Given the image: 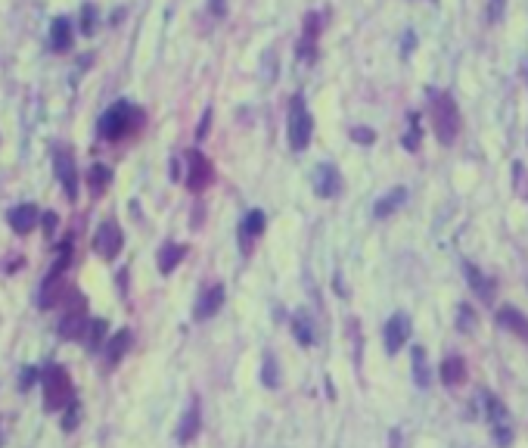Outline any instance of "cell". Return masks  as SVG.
Instances as JSON below:
<instances>
[{
  "label": "cell",
  "mask_w": 528,
  "mask_h": 448,
  "mask_svg": "<svg viewBox=\"0 0 528 448\" xmlns=\"http://www.w3.org/2000/svg\"><path fill=\"white\" fill-rule=\"evenodd\" d=\"M429 97V118H432V128H435V137L438 143H453L460 134V112H457V103H453L451 93L444 91H426Z\"/></svg>",
  "instance_id": "1"
},
{
  "label": "cell",
  "mask_w": 528,
  "mask_h": 448,
  "mask_svg": "<svg viewBox=\"0 0 528 448\" xmlns=\"http://www.w3.org/2000/svg\"><path fill=\"white\" fill-rule=\"evenodd\" d=\"M140 124H143V109H137L128 100H118L115 106H109L99 115V137L103 140H121V137H128Z\"/></svg>",
  "instance_id": "2"
},
{
  "label": "cell",
  "mask_w": 528,
  "mask_h": 448,
  "mask_svg": "<svg viewBox=\"0 0 528 448\" xmlns=\"http://www.w3.org/2000/svg\"><path fill=\"white\" fill-rule=\"evenodd\" d=\"M476 411L491 423V433H494V442L500 448H507L513 442V417H509L507 404L497 395H491L488 389H482L476 395Z\"/></svg>",
  "instance_id": "3"
},
{
  "label": "cell",
  "mask_w": 528,
  "mask_h": 448,
  "mask_svg": "<svg viewBox=\"0 0 528 448\" xmlns=\"http://www.w3.org/2000/svg\"><path fill=\"white\" fill-rule=\"evenodd\" d=\"M41 389H43V404L47 411H59V408H68L75 402V389H72V380H68V371L59 364H47L41 373Z\"/></svg>",
  "instance_id": "4"
},
{
  "label": "cell",
  "mask_w": 528,
  "mask_h": 448,
  "mask_svg": "<svg viewBox=\"0 0 528 448\" xmlns=\"http://www.w3.org/2000/svg\"><path fill=\"white\" fill-rule=\"evenodd\" d=\"M311 134H314V118H311L308 106H304L302 97H292L289 103V147L302 153L311 143Z\"/></svg>",
  "instance_id": "5"
},
{
  "label": "cell",
  "mask_w": 528,
  "mask_h": 448,
  "mask_svg": "<svg viewBox=\"0 0 528 448\" xmlns=\"http://www.w3.org/2000/svg\"><path fill=\"white\" fill-rule=\"evenodd\" d=\"M68 261H72V243L66 240L59 246V252H56V261L50 265L47 277H43L41 292H37V305H41V308H50V305L56 302V296H59V277H62V271L68 268Z\"/></svg>",
  "instance_id": "6"
},
{
  "label": "cell",
  "mask_w": 528,
  "mask_h": 448,
  "mask_svg": "<svg viewBox=\"0 0 528 448\" xmlns=\"http://www.w3.org/2000/svg\"><path fill=\"white\" fill-rule=\"evenodd\" d=\"M87 324H90V317H87L84 296H81V292H72V299H68L66 308H62L59 336H66V339H78V336L87 333Z\"/></svg>",
  "instance_id": "7"
},
{
  "label": "cell",
  "mask_w": 528,
  "mask_h": 448,
  "mask_svg": "<svg viewBox=\"0 0 528 448\" xmlns=\"http://www.w3.org/2000/svg\"><path fill=\"white\" fill-rule=\"evenodd\" d=\"M211 180H215L211 162L205 159L199 149H190V153H186V187H190L193 193H199V190H205Z\"/></svg>",
  "instance_id": "8"
},
{
  "label": "cell",
  "mask_w": 528,
  "mask_h": 448,
  "mask_svg": "<svg viewBox=\"0 0 528 448\" xmlns=\"http://www.w3.org/2000/svg\"><path fill=\"white\" fill-rule=\"evenodd\" d=\"M311 184H314V193L320 199H335L342 193V174L335 165L320 162V165L314 168V174H311Z\"/></svg>",
  "instance_id": "9"
},
{
  "label": "cell",
  "mask_w": 528,
  "mask_h": 448,
  "mask_svg": "<svg viewBox=\"0 0 528 448\" xmlns=\"http://www.w3.org/2000/svg\"><path fill=\"white\" fill-rule=\"evenodd\" d=\"M53 171H56V180L62 184V190H66V196L75 203L78 199V168H75V156L68 149H59L53 156Z\"/></svg>",
  "instance_id": "10"
},
{
  "label": "cell",
  "mask_w": 528,
  "mask_h": 448,
  "mask_svg": "<svg viewBox=\"0 0 528 448\" xmlns=\"http://www.w3.org/2000/svg\"><path fill=\"white\" fill-rule=\"evenodd\" d=\"M121 243H124V236H121V227H118L115 221H103L97 230V236H93V249H97L103 259H115V255L121 252Z\"/></svg>",
  "instance_id": "11"
},
{
  "label": "cell",
  "mask_w": 528,
  "mask_h": 448,
  "mask_svg": "<svg viewBox=\"0 0 528 448\" xmlns=\"http://www.w3.org/2000/svg\"><path fill=\"white\" fill-rule=\"evenodd\" d=\"M6 221H10V227L16 230V234H31L35 224L41 221V212H37V205H31V203H19L6 212Z\"/></svg>",
  "instance_id": "12"
},
{
  "label": "cell",
  "mask_w": 528,
  "mask_h": 448,
  "mask_svg": "<svg viewBox=\"0 0 528 448\" xmlns=\"http://www.w3.org/2000/svg\"><path fill=\"white\" fill-rule=\"evenodd\" d=\"M382 336H385V348L395 355L398 348L410 339V317L407 315H391L389 324H385V333Z\"/></svg>",
  "instance_id": "13"
},
{
  "label": "cell",
  "mask_w": 528,
  "mask_h": 448,
  "mask_svg": "<svg viewBox=\"0 0 528 448\" xmlns=\"http://www.w3.org/2000/svg\"><path fill=\"white\" fill-rule=\"evenodd\" d=\"M72 44H75V22L68 16H56L53 25H50V47L56 53H66V50H72Z\"/></svg>",
  "instance_id": "14"
},
{
  "label": "cell",
  "mask_w": 528,
  "mask_h": 448,
  "mask_svg": "<svg viewBox=\"0 0 528 448\" xmlns=\"http://www.w3.org/2000/svg\"><path fill=\"white\" fill-rule=\"evenodd\" d=\"M497 324H500L503 330H509V333H516L519 339L528 342V317L522 315L519 308H513V305H503V308L497 311Z\"/></svg>",
  "instance_id": "15"
},
{
  "label": "cell",
  "mask_w": 528,
  "mask_h": 448,
  "mask_svg": "<svg viewBox=\"0 0 528 448\" xmlns=\"http://www.w3.org/2000/svg\"><path fill=\"white\" fill-rule=\"evenodd\" d=\"M221 305H224V286L215 283V286H208V290L199 296V302H196V317H199V321H205V317L217 315V311H221Z\"/></svg>",
  "instance_id": "16"
},
{
  "label": "cell",
  "mask_w": 528,
  "mask_h": 448,
  "mask_svg": "<svg viewBox=\"0 0 528 448\" xmlns=\"http://www.w3.org/2000/svg\"><path fill=\"white\" fill-rule=\"evenodd\" d=\"M463 271H466V280H469V286L476 290V296L482 299V302H494V280H488L476 265H469V261L463 265Z\"/></svg>",
  "instance_id": "17"
},
{
  "label": "cell",
  "mask_w": 528,
  "mask_h": 448,
  "mask_svg": "<svg viewBox=\"0 0 528 448\" xmlns=\"http://www.w3.org/2000/svg\"><path fill=\"white\" fill-rule=\"evenodd\" d=\"M130 342H134V336H130V330H118L115 336H112L109 342L103 346V352H106V361L109 364H118V361L128 355V348H130Z\"/></svg>",
  "instance_id": "18"
},
{
  "label": "cell",
  "mask_w": 528,
  "mask_h": 448,
  "mask_svg": "<svg viewBox=\"0 0 528 448\" xmlns=\"http://www.w3.org/2000/svg\"><path fill=\"white\" fill-rule=\"evenodd\" d=\"M404 199H407V190H404V187H395V190H389L382 199H376V205H373V215H376V218L395 215V212L404 205Z\"/></svg>",
  "instance_id": "19"
},
{
  "label": "cell",
  "mask_w": 528,
  "mask_h": 448,
  "mask_svg": "<svg viewBox=\"0 0 528 448\" xmlns=\"http://www.w3.org/2000/svg\"><path fill=\"white\" fill-rule=\"evenodd\" d=\"M441 383L444 386L466 383V361L460 358V355H451V358L441 361Z\"/></svg>",
  "instance_id": "20"
},
{
  "label": "cell",
  "mask_w": 528,
  "mask_h": 448,
  "mask_svg": "<svg viewBox=\"0 0 528 448\" xmlns=\"http://www.w3.org/2000/svg\"><path fill=\"white\" fill-rule=\"evenodd\" d=\"M264 230V212L252 209L246 218H242V227H239V243H242V252H248V240H255V236Z\"/></svg>",
  "instance_id": "21"
},
{
  "label": "cell",
  "mask_w": 528,
  "mask_h": 448,
  "mask_svg": "<svg viewBox=\"0 0 528 448\" xmlns=\"http://www.w3.org/2000/svg\"><path fill=\"white\" fill-rule=\"evenodd\" d=\"M184 255H186L184 243H165V246L159 249V271L162 274H171L174 268L184 261Z\"/></svg>",
  "instance_id": "22"
},
{
  "label": "cell",
  "mask_w": 528,
  "mask_h": 448,
  "mask_svg": "<svg viewBox=\"0 0 528 448\" xmlns=\"http://www.w3.org/2000/svg\"><path fill=\"white\" fill-rule=\"evenodd\" d=\"M109 184H112V168L103 165V162L90 165V171H87V190H90L93 196H99V193H103Z\"/></svg>",
  "instance_id": "23"
},
{
  "label": "cell",
  "mask_w": 528,
  "mask_h": 448,
  "mask_svg": "<svg viewBox=\"0 0 528 448\" xmlns=\"http://www.w3.org/2000/svg\"><path fill=\"white\" fill-rule=\"evenodd\" d=\"M196 433H199V404L193 402L190 408H186V414H184V420H180V427H177V442H193L196 439Z\"/></svg>",
  "instance_id": "24"
},
{
  "label": "cell",
  "mask_w": 528,
  "mask_h": 448,
  "mask_svg": "<svg viewBox=\"0 0 528 448\" xmlns=\"http://www.w3.org/2000/svg\"><path fill=\"white\" fill-rule=\"evenodd\" d=\"M413 380L416 386H429V361L422 346H413Z\"/></svg>",
  "instance_id": "25"
},
{
  "label": "cell",
  "mask_w": 528,
  "mask_h": 448,
  "mask_svg": "<svg viewBox=\"0 0 528 448\" xmlns=\"http://www.w3.org/2000/svg\"><path fill=\"white\" fill-rule=\"evenodd\" d=\"M87 348L90 352H99L103 348V336H106V321H99V317H93L90 324H87Z\"/></svg>",
  "instance_id": "26"
},
{
  "label": "cell",
  "mask_w": 528,
  "mask_h": 448,
  "mask_svg": "<svg viewBox=\"0 0 528 448\" xmlns=\"http://www.w3.org/2000/svg\"><path fill=\"white\" fill-rule=\"evenodd\" d=\"M292 333H295V339L302 342V346H311V342H314V330H311L308 315H295V317H292Z\"/></svg>",
  "instance_id": "27"
},
{
  "label": "cell",
  "mask_w": 528,
  "mask_h": 448,
  "mask_svg": "<svg viewBox=\"0 0 528 448\" xmlns=\"http://www.w3.org/2000/svg\"><path fill=\"white\" fill-rule=\"evenodd\" d=\"M420 134H422V128H420V115H416V112H410V131L407 134H404V147L410 149V153H413V149H420Z\"/></svg>",
  "instance_id": "28"
},
{
  "label": "cell",
  "mask_w": 528,
  "mask_h": 448,
  "mask_svg": "<svg viewBox=\"0 0 528 448\" xmlns=\"http://www.w3.org/2000/svg\"><path fill=\"white\" fill-rule=\"evenodd\" d=\"M476 315H472V308L469 305H460L457 308V327L463 330V333H472V330H476Z\"/></svg>",
  "instance_id": "29"
},
{
  "label": "cell",
  "mask_w": 528,
  "mask_h": 448,
  "mask_svg": "<svg viewBox=\"0 0 528 448\" xmlns=\"http://www.w3.org/2000/svg\"><path fill=\"white\" fill-rule=\"evenodd\" d=\"M93 28H97V10L84 6L81 10V35H93Z\"/></svg>",
  "instance_id": "30"
},
{
  "label": "cell",
  "mask_w": 528,
  "mask_h": 448,
  "mask_svg": "<svg viewBox=\"0 0 528 448\" xmlns=\"http://www.w3.org/2000/svg\"><path fill=\"white\" fill-rule=\"evenodd\" d=\"M351 140L364 143V147H370V143H376V134H373L370 128H351Z\"/></svg>",
  "instance_id": "31"
},
{
  "label": "cell",
  "mask_w": 528,
  "mask_h": 448,
  "mask_svg": "<svg viewBox=\"0 0 528 448\" xmlns=\"http://www.w3.org/2000/svg\"><path fill=\"white\" fill-rule=\"evenodd\" d=\"M75 427H78V404H68V414L66 417H62V429H75Z\"/></svg>",
  "instance_id": "32"
},
{
  "label": "cell",
  "mask_w": 528,
  "mask_h": 448,
  "mask_svg": "<svg viewBox=\"0 0 528 448\" xmlns=\"http://www.w3.org/2000/svg\"><path fill=\"white\" fill-rule=\"evenodd\" d=\"M41 221H43V234H47V236H53L56 224H59V218H56V212H43V215H41Z\"/></svg>",
  "instance_id": "33"
},
{
  "label": "cell",
  "mask_w": 528,
  "mask_h": 448,
  "mask_svg": "<svg viewBox=\"0 0 528 448\" xmlns=\"http://www.w3.org/2000/svg\"><path fill=\"white\" fill-rule=\"evenodd\" d=\"M264 383L267 386H277V373H273V358H271V355L264 358Z\"/></svg>",
  "instance_id": "34"
},
{
  "label": "cell",
  "mask_w": 528,
  "mask_h": 448,
  "mask_svg": "<svg viewBox=\"0 0 528 448\" xmlns=\"http://www.w3.org/2000/svg\"><path fill=\"white\" fill-rule=\"evenodd\" d=\"M208 122H211V109H205L202 122H199V128H196V137H205V134H208Z\"/></svg>",
  "instance_id": "35"
},
{
  "label": "cell",
  "mask_w": 528,
  "mask_h": 448,
  "mask_svg": "<svg viewBox=\"0 0 528 448\" xmlns=\"http://www.w3.org/2000/svg\"><path fill=\"white\" fill-rule=\"evenodd\" d=\"M208 10H211V12H215V16H217V19H221V16H224V12H227V3H224V0H208Z\"/></svg>",
  "instance_id": "36"
},
{
  "label": "cell",
  "mask_w": 528,
  "mask_h": 448,
  "mask_svg": "<svg viewBox=\"0 0 528 448\" xmlns=\"http://www.w3.org/2000/svg\"><path fill=\"white\" fill-rule=\"evenodd\" d=\"M497 12H503V0H491V16H497Z\"/></svg>",
  "instance_id": "37"
}]
</instances>
